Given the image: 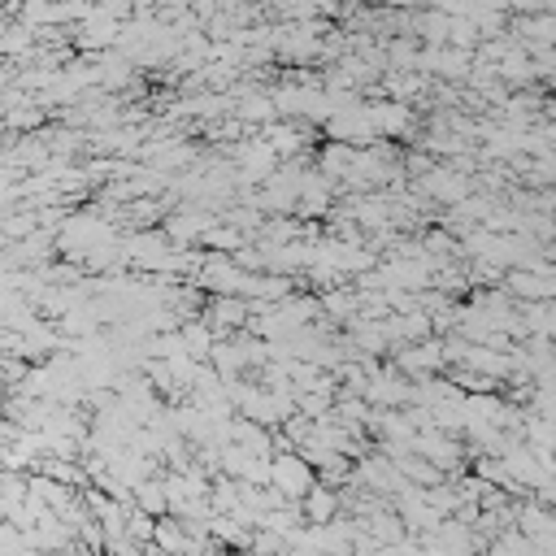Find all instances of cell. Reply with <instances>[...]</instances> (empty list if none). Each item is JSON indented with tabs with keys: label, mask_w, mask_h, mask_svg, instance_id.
Masks as SVG:
<instances>
[{
	"label": "cell",
	"mask_w": 556,
	"mask_h": 556,
	"mask_svg": "<svg viewBox=\"0 0 556 556\" xmlns=\"http://www.w3.org/2000/svg\"><path fill=\"white\" fill-rule=\"evenodd\" d=\"M270 483H274V491L283 500L300 504V496H305L318 478H313L305 457H296V452H278V457H270Z\"/></svg>",
	"instance_id": "obj_1"
},
{
	"label": "cell",
	"mask_w": 556,
	"mask_h": 556,
	"mask_svg": "<svg viewBox=\"0 0 556 556\" xmlns=\"http://www.w3.org/2000/svg\"><path fill=\"white\" fill-rule=\"evenodd\" d=\"M135 509L161 513V509H166V487H161V483H139L135 487Z\"/></svg>",
	"instance_id": "obj_3"
},
{
	"label": "cell",
	"mask_w": 556,
	"mask_h": 556,
	"mask_svg": "<svg viewBox=\"0 0 556 556\" xmlns=\"http://www.w3.org/2000/svg\"><path fill=\"white\" fill-rule=\"evenodd\" d=\"M300 513H305L313 526L335 522V517H339V496H335L331 487H318V483H313L305 496H300Z\"/></svg>",
	"instance_id": "obj_2"
}]
</instances>
